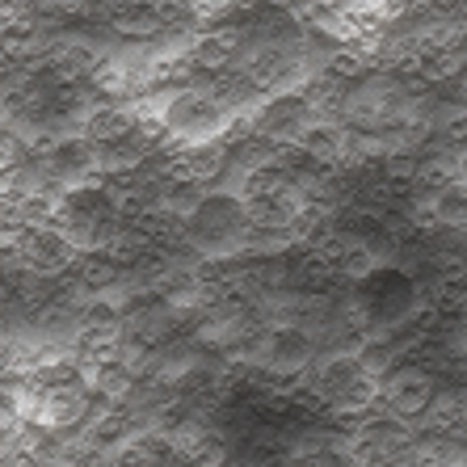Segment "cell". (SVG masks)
Segmentation results:
<instances>
[{"mask_svg":"<svg viewBox=\"0 0 467 467\" xmlns=\"http://www.w3.org/2000/svg\"><path fill=\"white\" fill-rule=\"evenodd\" d=\"M22 257L26 270L38 274V278H59V274H72V265L80 261V249L67 240V232L59 223H47V228H30L22 240Z\"/></svg>","mask_w":467,"mask_h":467,"instance_id":"cell-3","label":"cell"},{"mask_svg":"<svg viewBox=\"0 0 467 467\" xmlns=\"http://www.w3.org/2000/svg\"><path fill=\"white\" fill-rule=\"evenodd\" d=\"M425 202L434 207L438 228H463L467 232V182H459V177H446V182L438 185V190L425 198Z\"/></svg>","mask_w":467,"mask_h":467,"instance_id":"cell-5","label":"cell"},{"mask_svg":"<svg viewBox=\"0 0 467 467\" xmlns=\"http://www.w3.org/2000/svg\"><path fill=\"white\" fill-rule=\"evenodd\" d=\"M22 156H26V143L17 135V127L9 119H0V173H13L22 164Z\"/></svg>","mask_w":467,"mask_h":467,"instance_id":"cell-6","label":"cell"},{"mask_svg":"<svg viewBox=\"0 0 467 467\" xmlns=\"http://www.w3.org/2000/svg\"><path fill=\"white\" fill-rule=\"evenodd\" d=\"M434 379L417 367H396L383 375V409L400 421H425L430 404H434Z\"/></svg>","mask_w":467,"mask_h":467,"instance_id":"cell-2","label":"cell"},{"mask_svg":"<svg viewBox=\"0 0 467 467\" xmlns=\"http://www.w3.org/2000/svg\"><path fill=\"white\" fill-rule=\"evenodd\" d=\"M244 119L215 85H182L161 106V127L169 130L173 148L182 143H215L228 140L236 122Z\"/></svg>","mask_w":467,"mask_h":467,"instance_id":"cell-1","label":"cell"},{"mask_svg":"<svg viewBox=\"0 0 467 467\" xmlns=\"http://www.w3.org/2000/svg\"><path fill=\"white\" fill-rule=\"evenodd\" d=\"M295 143H299V152H307L312 161L328 164V169H337V164L349 161V130L341 127L337 119H325V114H316L312 122H307L299 135H295Z\"/></svg>","mask_w":467,"mask_h":467,"instance_id":"cell-4","label":"cell"}]
</instances>
